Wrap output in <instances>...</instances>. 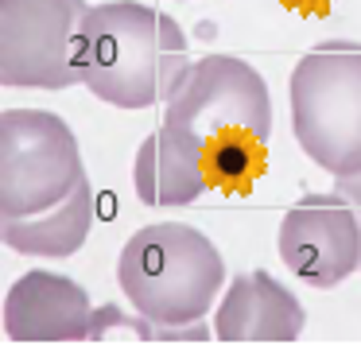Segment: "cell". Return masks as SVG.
<instances>
[{
    "mask_svg": "<svg viewBox=\"0 0 361 361\" xmlns=\"http://www.w3.org/2000/svg\"><path fill=\"white\" fill-rule=\"evenodd\" d=\"M159 128L198 164L210 190L245 195L268 167L272 97L245 59L206 55L164 97Z\"/></svg>",
    "mask_w": 361,
    "mask_h": 361,
    "instance_id": "6da1fadb",
    "label": "cell"
},
{
    "mask_svg": "<svg viewBox=\"0 0 361 361\" xmlns=\"http://www.w3.org/2000/svg\"><path fill=\"white\" fill-rule=\"evenodd\" d=\"M94 303L71 276L32 268L4 295V334L12 342H90Z\"/></svg>",
    "mask_w": 361,
    "mask_h": 361,
    "instance_id": "ba28073f",
    "label": "cell"
},
{
    "mask_svg": "<svg viewBox=\"0 0 361 361\" xmlns=\"http://www.w3.org/2000/svg\"><path fill=\"white\" fill-rule=\"evenodd\" d=\"M117 283L152 326L202 322L226 283V260L214 241L183 221L136 229L117 260Z\"/></svg>",
    "mask_w": 361,
    "mask_h": 361,
    "instance_id": "3957f363",
    "label": "cell"
},
{
    "mask_svg": "<svg viewBox=\"0 0 361 361\" xmlns=\"http://www.w3.org/2000/svg\"><path fill=\"white\" fill-rule=\"evenodd\" d=\"M86 183L74 128L47 109H4L0 117V221L66 202Z\"/></svg>",
    "mask_w": 361,
    "mask_h": 361,
    "instance_id": "5b68a950",
    "label": "cell"
},
{
    "mask_svg": "<svg viewBox=\"0 0 361 361\" xmlns=\"http://www.w3.org/2000/svg\"><path fill=\"white\" fill-rule=\"evenodd\" d=\"M291 8H326L330 0H288Z\"/></svg>",
    "mask_w": 361,
    "mask_h": 361,
    "instance_id": "5bb4252c",
    "label": "cell"
},
{
    "mask_svg": "<svg viewBox=\"0 0 361 361\" xmlns=\"http://www.w3.org/2000/svg\"><path fill=\"white\" fill-rule=\"evenodd\" d=\"M280 260L299 283L338 288L361 268V218L342 190L303 195L280 221Z\"/></svg>",
    "mask_w": 361,
    "mask_h": 361,
    "instance_id": "52a82bcc",
    "label": "cell"
},
{
    "mask_svg": "<svg viewBox=\"0 0 361 361\" xmlns=\"http://www.w3.org/2000/svg\"><path fill=\"white\" fill-rule=\"evenodd\" d=\"M133 187L136 198L152 210H171V206H190L210 190L206 175L198 171V164L164 133L156 128L152 136H144L140 152L133 159Z\"/></svg>",
    "mask_w": 361,
    "mask_h": 361,
    "instance_id": "8fae6325",
    "label": "cell"
},
{
    "mask_svg": "<svg viewBox=\"0 0 361 361\" xmlns=\"http://www.w3.org/2000/svg\"><path fill=\"white\" fill-rule=\"evenodd\" d=\"M291 133L307 159L334 179L361 171V43L326 39L295 63L288 82Z\"/></svg>",
    "mask_w": 361,
    "mask_h": 361,
    "instance_id": "277c9868",
    "label": "cell"
},
{
    "mask_svg": "<svg viewBox=\"0 0 361 361\" xmlns=\"http://www.w3.org/2000/svg\"><path fill=\"white\" fill-rule=\"evenodd\" d=\"M94 214L97 202H94V187L86 179L66 202L51 206V210L16 221H0V237L20 257H71L86 245Z\"/></svg>",
    "mask_w": 361,
    "mask_h": 361,
    "instance_id": "30bf717a",
    "label": "cell"
},
{
    "mask_svg": "<svg viewBox=\"0 0 361 361\" xmlns=\"http://www.w3.org/2000/svg\"><path fill=\"white\" fill-rule=\"evenodd\" d=\"M303 326L307 314L295 291L264 268L237 276L214 314V338L221 342H295Z\"/></svg>",
    "mask_w": 361,
    "mask_h": 361,
    "instance_id": "9c48e42d",
    "label": "cell"
},
{
    "mask_svg": "<svg viewBox=\"0 0 361 361\" xmlns=\"http://www.w3.org/2000/svg\"><path fill=\"white\" fill-rule=\"evenodd\" d=\"M113 334H128V338H140V342H156V326H152L144 314H125L121 307L105 303L94 311V326H90V342H102V338Z\"/></svg>",
    "mask_w": 361,
    "mask_h": 361,
    "instance_id": "7c38bea8",
    "label": "cell"
},
{
    "mask_svg": "<svg viewBox=\"0 0 361 361\" xmlns=\"http://www.w3.org/2000/svg\"><path fill=\"white\" fill-rule=\"evenodd\" d=\"M190 66L183 27L140 0L94 4L82 24V86L117 109H148L164 102Z\"/></svg>",
    "mask_w": 361,
    "mask_h": 361,
    "instance_id": "7a4b0ae2",
    "label": "cell"
},
{
    "mask_svg": "<svg viewBox=\"0 0 361 361\" xmlns=\"http://www.w3.org/2000/svg\"><path fill=\"white\" fill-rule=\"evenodd\" d=\"M334 187L342 190L345 198H350L353 210H357V218H361V171H357V175H345V179H334Z\"/></svg>",
    "mask_w": 361,
    "mask_h": 361,
    "instance_id": "4fadbf2b",
    "label": "cell"
},
{
    "mask_svg": "<svg viewBox=\"0 0 361 361\" xmlns=\"http://www.w3.org/2000/svg\"><path fill=\"white\" fill-rule=\"evenodd\" d=\"M86 0H0V82L8 90H71Z\"/></svg>",
    "mask_w": 361,
    "mask_h": 361,
    "instance_id": "8992f818",
    "label": "cell"
}]
</instances>
